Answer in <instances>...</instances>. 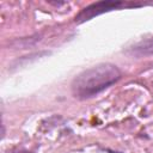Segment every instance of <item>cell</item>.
<instances>
[{
  "mask_svg": "<svg viewBox=\"0 0 153 153\" xmlns=\"http://www.w3.org/2000/svg\"><path fill=\"white\" fill-rule=\"evenodd\" d=\"M121 78L122 72L116 65L98 63L75 75L71 84V91L74 98L86 100L109 88Z\"/></svg>",
  "mask_w": 153,
  "mask_h": 153,
  "instance_id": "obj_1",
  "label": "cell"
},
{
  "mask_svg": "<svg viewBox=\"0 0 153 153\" xmlns=\"http://www.w3.org/2000/svg\"><path fill=\"white\" fill-rule=\"evenodd\" d=\"M142 6V4H135V2H127V1H97L93 2L86 7H84L75 17H74V22L78 24L85 23L87 20H91L92 18L114 11V10H121V8H126V7H139Z\"/></svg>",
  "mask_w": 153,
  "mask_h": 153,
  "instance_id": "obj_2",
  "label": "cell"
},
{
  "mask_svg": "<svg viewBox=\"0 0 153 153\" xmlns=\"http://www.w3.org/2000/svg\"><path fill=\"white\" fill-rule=\"evenodd\" d=\"M126 53L134 57H147L153 55V35L130 45Z\"/></svg>",
  "mask_w": 153,
  "mask_h": 153,
  "instance_id": "obj_3",
  "label": "cell"
},
{
  "mask_svg": "<svg viewBox=\"0 0 153 153\" xmlns=\"http://www.w3.org/2000/svg\"><path fill=\"white\" fill-rule=\"evenodd\" d=\"M8 153H31V152L25 151V149H13V151H11V152H8Z\"/></svg>",
  "mask_w": 153,
  "mask_h": 153,
  "instance_id": "obj_4",
  "label": "cell"
}]
</instances>
